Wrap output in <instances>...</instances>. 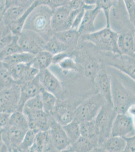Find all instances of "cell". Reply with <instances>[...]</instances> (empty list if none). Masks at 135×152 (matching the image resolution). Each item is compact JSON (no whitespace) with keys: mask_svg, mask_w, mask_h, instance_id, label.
Listing matches in <instances>:
<instances>
[{"mask_svg":"<svg viewBox=\"0 0 135 152\" xmlns=\"http://www.w3.org/2000/svg\"><path fill=\"white\" fill-rule=\"evenodd\" d=\"M53 10L47 6H37L29 14L23 29L38 33L46 41L54 34L51 28V18Z\"/></svg>","mask_w":135,"mask_h":152,"instance_id":"1","label":"cell"},{"mask_svg":"<svg viewBox=\"0 0 135 152\" xmlns=\"http://www.w3.org/2000/svg\"><path fill=\"white\" fill-rule=\"evenodd\" d=\"M118 34L106 26L92 33L81 35L80 39L92 44L99 50L121 55L118 46Z\"/></svg>","mask_w":135,"mask_h":152,"instance_id":"2","label":"cell"},{"mask_svg":"<svg viewBox=\"0 0 135 152\" xmlns=\"http://www.w3.org/2000/svg\"><path fill=\"white\" fill-rule=\"evenodd\" d=\"M113 105L117 113H127L135 104V95L116 77L111 76Z\"/></svg>","mask_w":135,"mask_h":152,"instance_id":"3","label":"cell"},{"mask_svg":"<svg viewBox=\"0 0 135 152\" xmlns=\"http://www.w3.org/2000/svg\"><path fill=\"white\" fill-rule=\"evenodd\" d=\"M118 114L112 105L104 104L95 118L99 137V148L111 134L113 122Z\"/></svg>","mask_w":135,"mask_h":152,"instance_id":"4","label":"cell"},{"mask_svg":"<svg viewBox=\"0 0 135 152\" xmlns=\"http://www.w3.org/2000/svg\"><path fill=\"white\" fill-rule=\"evenodd\" d=\"M106 102L100 94H97L79 104L74 111V119L81 122L95 119L100 110Z\"/></svg>","mask_w":135,"mask_h":152,"instance_id":"5","label":"cell"},{"mask_svg":"<svg viewBox=\"0 0 135 152\" xmlns=\"http://www.w3.org/2000/svg\"><path fill=\"white\" fill-rule=\"evenodd\" d=\"M80 10H73L68 4L56 8L51 18V28L53 33L71 29L74 18Z\"/></svg>","mask_w":135,"mask_h":152,"instance_id":"6","label":"cell"},{"mask_svg":"<svg viewBox=\"0 0 135 152\" xmlns=\"http://www.w3.org/2000/svg\"><path fill=\"white\" fill-rule=\"evenodd\" d=\"M17 41L22 51L33 55L44 50L46 43V41L41 35L27 29H23L18 36Z\"/></svg>","mask_w":135,"mask_h":152,"instance_id":"7","label":"cell"},{"mask_svg":"<svg viewBox=\"0 0 135 152\" xmlns=\"http://www.w3.org/2000/svg\"><path fill=\"white\" fill-rule=\"evenodd\" d=\"M20 95V86L17 84L0 90V112L12 114L17 111Z\"/></svg>","mask_w":135,"mask_h":152,"instance_id":"8","label":"cell"},{"mask_svg":"<svg viewBox=\"0 0 135 152\" xmlns=\"http://www.w3.org/2000/svg\"><path fill=\"white\" fill-rule=\"evenodd\" d=\"M135 134L134 122L127 113H118L113 122L110 136L128 137Z\"/></svg>","mask_w":135,"mask_h":152,"instance_id":"9","label":"cell"},{"mask_svg":"<svg viewBox=\"0 0 135 152\" xmlns=\"http://www.w3.org/2000/svg\"><path fill=\"white\" fill-rule=\"evenodd\" d=\"M48 131L56 151H65L70 146L71 143L64 131L63 126L57 122L51 115Z\"/></svg>","mask_w":135,"mask_h":152,"instance_id":"10","label":"cell"},{"mask_svg":"<svg viewBox=\"0 0 135 152\" xmlns=\"http://www.w3.org/2000/svg\"><path fill=\"white\" fill-rule=\"evenodd\" d=\"M27 131L8 125L3 128L2 137L6 151H18Z\"/></svg>","mask_w":135,"mask_h":152,"instance_id":"11","label":"cell"},{"mask_svg":"<svg viewBox=\"0 0 135 152\" xmlns=\"http://www.w3.org/2000/svg\"><path fill=\"white\" fill-rule=\"evenodd\" d=\"M24 114L27 118L29 129L37 133L48 131L50 129L51 115L43 110L29 112Z\"/></svg>","mask_w":135,"mask_h":152,"instance_id":"12","label":"cell"},{"mask_svg":"<svg viewBox=\"0 0 135 152\" xmlns=\"http://www.w3.org/2000/svg\"><path fill=\"white\" fill-rule=\"evenodd\" d=\"M43 89L59 96L63 91V87L59 80L48 69L40 71L38 75Z\"/></svg>","mask_w":135,"mask_h":152,"instance_id":"13","label":"cell"},{"mask_svg":"<svg viewBox=\"0 0 135 152\" xmlns=\"http://www.w3.org/2000/svg\"><path fill=\"white\" fill-rule=\"evenodd\" d=\"M20 86V95L17 111L22 112L24 104L28 99L41 93L43 89L38 76L31 81L24 83Z\"/></svg>","mask_w":135,"mask_h":152,"instance_id":"14","label":"cell"},{"mask_svg":"<svg viewBox=\"0 0 135 152\" xmlns=\"http://www.w3.org/2000/svg\"><path fill=\"white\" fill-rule=\"evenodd\" d=\"M95 82L98 93L103 97L106 104L113 105L111 76L105 72H100L96 76Z\"/></svg>","mask_w":135,"mask_h":152,"instance_id":"15","label":"cell"},{"mask_svg":"<svg viewBox=\"0 0 135 152\" xmlns=\"http://www.w3.org/2000/svg\"><path fill=\"white\" fill-rule=\"evenodd\" d=\"M56 151L53 146L49 131L36 133L34 143L29 152H41Z\"/></svg>","mask_w":135,"mask_h":152,"instance_id":"16","label":"cell"},{"mask_svg":"<svg viewBox=\"0 0 135 152\" xmlns=\"http://www.w3.org/2000/svg\"><path fill=\"white\" fill-rule=\"evenodd\" d=\"M118 46L121 55L133 56L135 53L134 30L119 33Z\"/></svg>","mask_w":135,"mask_h":152,"instance_id":"17","label":"cell"},{"mask_svg":"<svg viewBox=\"0 0 135 152\" xmlns=\"http://www.w3.org/2000/svg\"><path fill=\"white\" fill-rule=\"evenodd\" d=\"M100 11L96 6L93 8L85 10L82 22L78 29L80 35L92 33L96 31L95 21Z\"/></svg>","mask_w":135,"mask_h":152,"instance_id":"18","label":"cell"},{"mask_svg":"<svg viewBox=\"0 0 135 152\" xmlns=\"http://www.w3.org/2000/svg\"><path fill=\"white\" fill-rule=\"evenodd\" d=\"M54 36L60 41L68 47L71 52L75 48L80 38V34L76 29H68L64 31L54 33Z\"/></svg>","mask_w":135,"mask_h":152,"instance_id":"19","label":"cell"},{"mask_svg":"<svg viewBox=\"0 0 135 152\" xmlns=\"http://www.w3.org/2000/svg\"><path fill=\"white\" fill-rule=\"evenodd\" d=\"M126 147V140L124 137L110 136L98 149V150L110 152H124Z\"/></svg>","mask_w":135,"mask_h":152,"instance_id":"20","label":"cell"},{"mask_svg":"<svg viewBox=\"0 0 135 152\" xmlns=\"http://www.w3.org/2000/svg\"><path fill=\"white\" fill-rule=\"evenodd\" d=\"M81 136L88 138L97 144L99 148V137L95 120L83 121L80 123Z\"/></svg>","mask_w":135,"mask_h":152,"instance_id":"21","label":"cell"},{"mask_svg":"<svg viewBox=\"0 0 135 152\" xmlns=\"http://www.w3.org/2000/svg\"><path fill=\"white\" fill-rule=\"evenodd\" d=\"M33 3L24 5L11 6L5 9L3 15V20L9 26L11 23L19 18Z\"/></svg>","mask_w":135,"mask_h":152,"instance_id":"22","label":"cell"},{"mask_svg":"<svg viewBox=\"0 0 135 152\" xmlns=\"http://www.w3.org/2000/svg\"><path fill=\"white\" fill-rule=\"evenodd\" d=\"M74 111L70 107L61 105L58 107H56L51 115L57 122L63 126L73 120Z\"/></svg>","mask_w":135,"mask_h":152,"instance_id":"23","label":"cell"},{"mask_svg":"<svg viewBox=\"0 0 135 152\" xmlns=\"http://www.w3.org/2000/svg\"><path fill=\"white\" fill-rule=\"evenodd\" d=\"M98 148L97 143L88 138L81 136L76 142L72 143L66 151L75 152H89Z\"/></svg>","mask_w":135,"mask_h":152,"instance_id":"24","label":"cell"},{"mask_svg":"<svg viewBox=\"0 0 135 152\" xmlns=\"http://www.w3.org/2000/svg\"><path fill=\"white\" fill-rule=\"evenodd\" d=\"M53 56L50 52L43 50L35 55L30 64L39 71L46 69L53 64Z\"/></svg>","mask_w":135,"mask_h":152,"instance_id":"25","label":"cell"},{"mask_svg":"<svg viewBox=\"0 0 135 152\" xmlns=\"http://www.w3.org/2000/svg\"><path fill=\"white\" fill-rule=\"evenodd\" d=\"M38 5V0H36L19 18L11 23L9 25L11 31H12V34L14 36H19L21 32L22 31L24 24L29 14L32 11L33 9Z\"/></svg>","mask_w":135,"mask_h":152,"instance_id":"26","label":"cell"},{"mask_svg":"<svg viewBox=\"0 0 135 152\" xmlns=\"http://www.w3.org/2000/svg\"><path fill=\"white\" fill-rule=\"evenodd\" d=\"M35 55L25 52H20L13 54L5 59L2 62L6 65L30 64L34 58Z\"/></svg>","mask_w":135,"mask_h":152,"instance_id":"27","label":"cell"},{"mask_svg":"<svg viewBox=\"0 0 135 152\" xmlns=\"http://www.w3.org/2000/svg\"><path fill=\"white\" fill-rule=\"evenodd\" d=\"M121 60L114 66L135 80V59L133 56L121 55Z\"/></svg>","mask_w":135,"mask_h":152,"instance_id":"28","label":"cell"},{"mask_svg":"<svg viewBox=\"0 0 135 152\" xmlns=\"http://www.w3.org/2000/svg\"><path fill=\"white\" fill-rule=\"evenodd\" d=\"M44 50L50 52L53 56L63 52H70L68 47L60 41L54 34L46 41Z\"/></svg>","mask_w":135,"mask_h":152,"instance_id":"29","label":"cell"},{"mask_svg":"<svg viewBox=\"0 0 135 152\" xmlns=\"http://www.w3.org/2000/svg\"><path fill=\"white\" fill-rule=\"evenodd\" d=\"M8 125L25 131L29 129L27 117L21 111H16L11 114Z\"/></svg>","mask_w":135,"mask_h":152,"instance_id":"30","label":"cell"},{"mask_svg":"<svg viewBox=\"0 0 135 152\" xmlns=\"http://www.w3.org/2000/svg\"><path fill=\"white\" fill-rule=\"evenodd\" d=\"M40 95L43 102V110L51 115L56 107V96L45 89L41 91Z\"/></svg>","mask_w":135,"mask_h":152,"instance_id":"31","label":"cell"},{"mask_svg":"<svg viewBox=\"0 0 135 152\" xmlns=\"http://www.w3.org/2000/svg\"><path fill=\"white\" fill-rule=\"evenodd\" d=\"M4 64L7 67L16 84L19 85L29 64H20L10 66Z\"/></svg>","mask_w":135,"mask_h":152,"instance_id":"32","label":"cell"},{"mask_svg":"<svg viewBox=\"0 0 135 152\" xmlns=\"http://www.w3.org/2000/svg\"><path fill=\"white\" fill-rule=\"evenodd\" d=\"M71 143H74L81 137L80 123L74 119L70 123L63 126Z\"/></svg>","mask_w":135,"mask_h":152,"instance_id":"33","label":"cell"},{"mask_svg":"<svg viewBox=\"0 0 135 152\" xmlns=\"http://www.w3.org/2000/svg\"><path fill=\"white\" fill-rule=\"evenodd\" d=\"M118 0H97L96 7L104 12L106 19V26L110 28V11Z\"/></svg>","mask_w":135,"mask_h":152,"instance_id":"34","label":"cell"},{"mask_svg":"<svg viewBox=\"0 0 135 152\" xmlns=\"http://www.w3.org/2000/svg\"><path fill=\"white\" fill-rule=\"evenodd\" d=\"M43 110V102L40 94L29 99L24 104L22 112L26 113L32 111Z\"/></svg>","mask_w":135,"mask_h":152,"instance_id":"35","label":"cell"},{"mask_svg":"<svg viewBox=\"0 0 135 152\" xmlns=\"http://www.w3.org/2000/svg\"><path fill=\"white\" fill-rule=\"evenodd\" d=\"M16 84L3 62L0 65V90Z\"/></svg>","mask_w":135,"mask_h":152,"instance_id":"36","label":"cell"},{"mask_svg":"<svg viewBox=\"0 0 135 152\" xmlns=\"http://www.w3.org/2000/svg\"><path fill=\"white\" fill-rule=\"evenodd\" d=\"M36 133L32 130H28L24 135L22 141L18 147V152H29L34 143Z\"/></svg>","mask_w":135,"mask_h":152,"instance_id":"37","label":"cell"},{"mask_svg":"<svg viewBox=\"0 0 135 152\" xmlns=\"http://www.w3.org/2000/svg\"><path fill=\"white\" fill-rule=\"evenodd\" d=\"M58 64L65 71H77L78 69L77 63L70 55L62 59Z\"/></svg>","mask_w":135,"mask_h":152,"instance_id":"38","label":"cell"},{"mask_svg":"<svg viewBox=\"0 0 135 152\" xmlns=\"http://www.w3.org/2000/svg\"><path fill=\"white\" fill-rule=\"evenodd\" d=\"M130 22L135 28V3L134 0H123Z\"/></svg>","mask_w":135,"mask_h":152,"instance_id":"39","label":"cell"},{"mask_svg":"<svg viewBox=\"0 0 135 152\" xmlns=\"http://www.w3.org/2000/svg\"><path fill=\"white\" fill-rule=\"evenodd\" d=\"M70 0H38L39 5H43L55 10L58 7L67 5Z\"/></svg>","mask_w":135,"mask_h":152,"instance_id":"40","label":"cell"},{"mask_svg":"<svg viewBox=\"0 0 135 152\" xmlns=\"http://www.w3.org/2000/svg\"><path fill=\"white\" fill-rule=\"evenodd\" d=\"M35 0H7L5 9L14 6L24 5L27 4L32 3Z\"/></svg>","mask_w":135,"mask_h":152,"instance_id":"41","label":"cell"},{"mask_svg":"<svg viewBox=\"0 0 135 152\" xmlns=\"http://www.w3.org/2000/svg\"><path fill=\"white\" fill-rule=\"evenodd\" d=\"M124 138L126 140V147L124 152H135V134L131 137Z\"/></svg>","mask_w":135,"mask_h":152,"instance_id":"42","label":"cell"},{"mask_svg":"<svg viewBox=\"0 0 135 152\" xmlns=\"http://www.w3.org/2000/svg\"><path fill=\"white\" fill-rule=\"evenodd\" d=\"M11 114L0 112V129H3L8 125Z\"/></svg>","mask_w":135,"mask_h":152,"instance_id":"43","label":"cell"},{"mask_svg":"<svg viewBox=\"0 0 135 152\" xmlns=\"http://www.w3.org/2000/svg\"><path fill=\"white\" fill-rule=\"evenodd\" d=\"M82 1L83 2V3L85 4V5L90 8L95 7L96 1H97V0H82Z\"/></svg>","mask_w":135,"mask_h":152,"instance_id":"44","label":"cell"},{"mask_svg":"<svg viewBox=\"0 0 135 152\" xmlns=\"http://www.w3.org/2000/svg\"><path fill=\"white\" fill-rule=\"evenodd\" d=\"M3 129H0V150H6L5 147L4 145L3 140V137H2V133H3Z\"/></svg>","mask_w":135,"mask_h":152,"instance_id":"45","label":"cell"},{"mask_svg":"<svg viewBox=\"0 0 135 152\" xmlns=\"http://www.w3.org/2000/svg\"><path fill=\"white\" fill-rule=\"evenodd\" d=\"M7 0H0V7H5Z\"/></svg>","mask_w":135,"mask_h":152,"instance_id":"46","label":"cell"},{"mask_svg":"<svg viewBox=\"0 0 135 152\" xmlns=\"http://www.w3.org/2000/svg\"><path fill=\"white\" fill-rule=\"evenodd\" d=\"M4 10H5L4 7H0V19H1L3 18Z\"/></svg>","mask_w":135,"mask_h":152,"instance_id":"47","label":"cell"},{"mask_svg":"<svg viewBox=\"0 0 135 152\" xmlns=\"http://www.w3.org/2000/svg\"><path fill=\"white\" fill-rule=\"evenodd\" d=\"M134 42H135V28L134 29Z\"/></svg>","mask_w":135,"mask_h":152,"instance_id":"48","label":"cell"},{"mask_svg":"<svg viewBox=\"0 0 135 152\" xmlns=\"http://www.w3.org/2000/svg\"><path fill=\"white\" fill-rule=\"evenodd\" d=\"M133 57L135 59V53L134 54V55L133 56Z\"/></svg>","mask_w":135,"mask_h":152,"instance_id":"49","label":"cell"},{"mask_svg":"<svg viewBox=\"0 0 135 152\" xmlns=\"http://www.w3.org/2000/svg\"><path fill=\"white\" fill-rule=\"evenodd\" d=\"M118 1H123V0H118Z\"/></svg>","mask_w":135,"mask_h":152,"instance_id":"50","label":"cell"},{"mask_svg":"<svg viewBox=\"0 0 135 152\" xmlns=\"http://www.w3.org/2000/svg\"><path fill=\"white\" fill-rule=\"evenodd\" d=\"M1 61H0V65H1Z\"/></svg>","mask_w":135,"mask_h":152,"instance_id":"51","label":"cell"},{"mask_svg":"<svg viewBox=\"0 0 135 152\" xmlns=\"http://www.w3.org/2000/svg\"><path fill=\"white\" fill-rule=\"evenodd\" d=\"M134 1H135V0H134Z\"/></svg>","mask_w":135,"mask_h":152,"instance_id":"52","label":"cell"}]
</instances>
